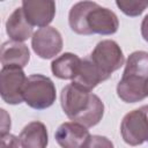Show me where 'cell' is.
Returning a JSON list of instances; mask_svg holds the SVG:
<instances>
[{
    "instance_id": "2e32d148",
    "label": "cell",
    "mask_w": 148,
    "mask_h": 148,
    "mask_svg": "<svg viewBox=\"0 0 148 148\" xmlns=\"http://www.w3.org/2000/svg\"><path fill=\"white\" fill-rule=\"evenodd\" d=\"M116 5L118 8L126 15L128 16H139L147 7H148V1H124V0H118L116 1Z\"/></svg>"
},
{
    "instance_id": "52a82bcc",
    "label": "cell",
    "mask_w": 148,
    "mask_h": 148,
    "mask_svg": "<svg viewBox=\"0 0 148 148\" xmlns=\"http://www.w3.org/2000/svg\"><path fill=\"white\" fill-rule=\"evenodd\" d=\"M27 77L21 67L6 66L0 72V95L8 104L23 102V89Z\"/></svg>"
},
{
    "instance_id": "5bb4252c",
    "label": "cell",
    "mask_w": 148,
    "mask_h": 148,
    "mask_svg": "<svg viewBox=\"0 0 148 148\" xmlns=\"http://www.w3.org/2000/svg\"><path fill=\"white\" fill-rule=\"evenodd\" d=\"M81 61L74 53H64L60 57L56 58L51 64V69L54 76L62 80H75L80 72Z\"/></svg>"
},
{
    "instance_id": "8992f818",
    "label": "cell",
    "mask_w": 148,
    "mask_h": 148,
    "mask_svg": "<svg viewBox=\"0 0 148 148\" xmlns=\"http://www.w3.org/2000/svg\"><path fill=\"white\" fill-rule=\"evenodd\" d=\"M120 133L123 140L130 146L148 142V105L125 114L120 124Z\"/></svg>"
},
{
    "instance_id": "ac0fdd59",
    "label": "cell",
    "mask_w": 148,
    "mask_h": 148,
    "mask_svg": "<svg viewBox=\"0 0 148 148\" xmlns=\"http://www.w3.org/2000/svg\"><path fill=\"white\" fill-rule=\"evenodd\" d=\"M20 140L13 134H2L1 135V148H18Z\"/></svg>"
},
{
    "instance_id": "30bf717a",
    "label": "cell",
    "mask_w": 148,
    "mask_h": 148,
    "mask_svg": "<svg viewBox=\"0 0 148 148\" xmlns=\"http://www.w3.org/2000/svg\"><path fill=\"white\" fill-rule=\"evenodd\" d=\"M22 9L25 18L32 27H49L56 14V3L53 1H22Z\"/></svg>"
},
{
    "instance_id": "ffe728a7",
    "label": "cell",
    "mask_w": 148,
    "mask_h": 148,
    "mask_svg": "<svg viewBox=\"0 0 148 148\" xmlns=\"http://www.w3.org/2000/svg\"><path fill=\"white\" fill-rule=\"evenodd\" d=\"M147 94H148V89H147Z\"/></svg>"
},
{
    "instance_id": "9a60e30c",
    "label": "cell",
    "mask_w": 148,
    "mask_h": 148,
    "mask_svg": "<svg viewBox=\"0 0 148 148\" xmlns=\"http://www.w3.org/2000/svg\"><path fill=\"white\" fill-rule=\"evenodd\" d=\"M105 80H108V79L92 64L90 58L86 57L82 59L80 72L77 74V76L75 77V80H73V82H75L76 84H79L88 90H92L96 86H98L101 82H103Z\"/></svg>"
},
{
    "instance_id": "7a4b0ae2",
    "label": "cell",
    "mask_w": 148,
    "mask_h": 148,
    "mask_svg": "<svg viewBox=\"0 0 148 148\" xmlns=\"http://www.w3.org/2000/svg\"><path fill=\"white\" fill-rule=\"evenodd\" d=\"M68 23L79 35H112L119 27L118 17L112 10L92 1H80L73 5Z\"/></svg>"
},
{
    "instance_id": "6da1fadb",
    "label": "cell",
    "mask_w": 148,
    "mask_h": 148,
    "mask_svg": "<svg viewBox=\"0 0 148 148\" xmlns=\"http://www.w3.org/2000/svg\"><path fill=\"white\" fill-rule=\"evenodd\" d=\"M60 103L65 114L73 121L86 127L97 125L104 114V104L101 98L75 82L62 88Z\"/></svg>"
},
{
    "instance_id": "277c9868",
    "label": "cell",
    "mask_w": 148,
    "mask_h": 148,
    "mask_svg": "<svg viewBox=\"0 0 148 148\" xmlns=\"http://www.w3.org/2000/svg\"><path fill=\"white\" fill-rule=\"evenodd\" d=\"M23 101L36 110L50 108L56 101V87L52 80L42 74L28 76L23 89Z\"/></svg>"
},
{
    "instance_id": "5b68a950",
    "label": "cell",
    "mask_w": 148,
    "mask_h": 148,
    "mask_svg": "<svg viewBox=\"0 0 148 148\" xmlns=\"http://www.w3.org/2000/svg\"><path fill=\"white\" fill-rule=\"evenodd\" d=\"M88 57L106 79H109L111 74L119 69L125 62L120 46L111 39L99 42Z\"/></svg>"
},
{
    "instance_id": "8fae6325",
    "label": "cell",
    "mask_w": 148,
    "mask_h": 148,
    "mask_svg": "<svg viewBox=\"0 0 148 148\" xmlns=\"http://www.w3.org/2000/svg\"><path fill=\"white\" fill-rule=\"evenodd\" d=\"M30 59V52L25 44L15 40H8L2 44L0 51V60L2 67L17 66L23 68Z\"/></svg>"
},
{
    "instance_id": "9c48e42d",
    "label": "cell",
    "mask_w": 148,
    "mask_h": 148,
    "mask_svg": "<svg viewBox=\"0 0 148 148\" xmlns=\"http://www.w3.org/2000/svg\"><path fill=\"white\" fill-rule=\"evenodd\" d=\"M54 138L61 148H86L91 135L86 126L75 121H66L58 127Z\"/></svg>"
},
{
    "instance_id": "4fadbf2b",
    "label": "cell",
    "mask_w": 148,
    "mask_h": 148,
    "mask_svg": "<svg viewBox=\"0 0 148 148\" xmlns=\"http://www.w3.org/2000/svg\"><path fill=\"white\" fill-rule=\"evenodd\" d=\"M32 25L25 18L22 7L16 8L6 22V32L15 42H23L32 37Z\"/></svg>"
},
{
    "instance_id": "ba28073f",
    "label": "cell",
    "mask_w": 148,
    "mask_h": 148,
    "mask_svg": "<svg viewBox=\"0 0 148 148\" xmlns=\"http://www.w3.org/2000/svg\"><path fill=\"white\" fill-rule=\"evenodd\" d=\"M31 46L35 53L43 59H51L62 49L60 32L53 27L39 28L31 37Z\"/></svg>"
},
{
    "instance_id": "3957f363",
    "label": "cell",
    "mask_w": 148,
    "mask_h": 148,
    "mask_svg": "<svg viewBox=\"0 0 148 148\" xmlns=\"http://www.w3.org/2000/svg\"><path fill=\"white\" fill-rule=\"evenodd\" d=\"M148 52L135 51L126 60L117 95L126 103H136L148 96Z\"/></svg>"
},
{
    "instance_id": "e0dca14e",
    "label": "cell",
    "mask_w": 148,
    "mask_h": 148,
    "mask_svg": "<svg viewBox=\"0 0 148 148\" xmlns=\"http://www.w3.org/2000/svg\"><path fill=\"white\" fill-rule=\"evenodd\" d=\"M86 148H113V143L105 136L91 135Z\"/></svg>"
},
{
    "instance_id": "7c38bea8",
    "label": "cell",
    "mask_w": 148,
    "mask_h": 148,
    "mask_svg": "<svg viewBox=\"0 0 148 148\" xmlns=\"http://www.w3.org/2000/svg\"><path fill=\"white\" fill-rule=\"evenodd\" d=\"M22 148H46L49 135L42 121H31L24 126L18 136Z\"/></svg>"
},
{
    "instance_id": "d6986e66",
    "label": "cell",
    "mask_w": 148,
    "mask_h": 148,
    "mask_svg": "<svg viewBox=\"0 0 148 148\" xmlns=\"http://www.w3.org/2000/svg\"><path fill=\"white\" fill-rule=\"evenodd\" d=\"M141 35L146 42H148V14L143 17L141 23Z\"/></svg>"
}]
</instances>
